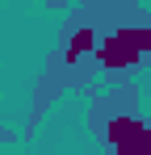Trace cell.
Masks as SVG:
<instances>
[{"instance_id":"277c9868","label":"cell","mask_w":151,"mask_h":155,"mask_svg":"<svg viewBox=\"0 0 151 155\" xmlns=\"http://www.w3.org/2000/svg\"><path fill=\"white\" fill-rule=\"evenodd\" d=\"M46 8H55V13H63V8H72V0H46Z\"/></svg>"},{"instance_id":"5b68a950","label":"cell","mask_w":151,"mask_h":155,"mask_svg":"<svg viewBox=\"0 0 151 155\" xmlns=\"http://www.w3.org/2000/svg\"><path fill=\"white\" fill-rule=\"evenodd\" d=\"M17 138V130H8V126H0V143H13Z\"/></svg>"},{"instance_id":"7a4b0ae2","label":"cell","mask_w":151,"mask_h":155,"mask_svg":"<svg viewBox=\"0 0 151 155\" xmlns=\"http://www.w3.org/2000/svg\"><path fill=\"white\" fill-rule=\"evenodd\" d=\"M97 67L105 80H130L134 71L151 67V13L139 21L109 25L97 42Z\"/></svg>"},{"instance_id":"3957f363","label":"cell","mask_w":151,"mask_h":155,"mask_svg":"<svg viewBox=\"0 0 151 155\" xmlns=\"http://www.w3.org/2000/svg\"><path fill=\"white\" fill-rule=\"evenodd\" d=\"M88 130H92V138L101 143L105 155H151V117H143L139 109L92 122Z\"/></svg>"},{"instance_id":"6da1fadb","label":"cell","mask_w":151,"mask_h":155,"mask_svg":"<svg viewBox=\"0 0 151 155\" xmlns=\"http://www.w3.org/2000/svg\"><path fill=\"white\" fill-rule=\"evenodd\" d=\"M147 17V8L139 0H80L67 21L59 29V42L42 63V76L34 84V101H29V126L25 134H34L42 113L59 101L63 92H92V84L101 80L97 67V42L109 25H122V21H139Z\"/></svg>"}]
</instances>
